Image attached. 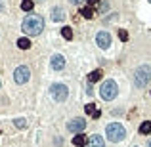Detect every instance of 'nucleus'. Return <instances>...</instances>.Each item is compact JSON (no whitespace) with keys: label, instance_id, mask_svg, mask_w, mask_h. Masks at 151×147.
Returning a JSON list of instances; mask_svg holds the SVG:
<instances>
[{"label":"nucleus","instance_id":"1","mask_svg":"<svg viewBox=\"0 0 151 147\" xmlns=\"http://www.w3.org/2000/svg\"><path fill=\"white\" fill-rule=\"evenodd\" d=\"M21 29H23V32L27 36H38L40 32L44 31V19L40 15H27L23 19Z\"/></svg>","mask_w":151,"mask_h":147},{"label":"nucleus","instance_id":"2","mask_svg":"<svg viewBox=\"0 0 151 147\" xmlns=\"http://www.w3.org/2000/svg\"><path fill=\"white\" fill-rule=\"evenodd\" d=\"M149 80H151V65H140L134 71V84L138 88H144V86H147Z\"/></svg>","mask_w":151,"mask_h":147},{"label":"nucleus","instance_id":"3","mask_svg":"<svg viewBox=\"0 0 151 147\" xmlns=\"http://www.w3.org/2000/svg\"><path fill=\"white\" fill-rule=\"evenodd\" d=\"M105 134L111 141H122L124 136H126V130H124L122 124H119V122H111V124H107Z\"/></svg>","mask_w":151,"mask_h":147},{"label":"nucleus","instance_id":"4","mask_svg":"<svg viewBox=\"0 0 151 147\" xmlns=\"http://www.w3.org/2000/svg\"><path fill=\"white\" fill-rule=\"evenodd\" d=\"M119 94V86L115 80H105V82H101V88H100V96L105 99V101H111L115 99Z\"/></svg>","mask_w":151,"mask_h":147},{"label":"nucleus","instance_id":"5","mask_svg":"<svg viewBox=\"0 0 151 147\" xmlns=\"http://www.w3.org/2000/svg\"><path fill=\"white\" fill-rule=\"evenodd\" d=\"M50 94L52 97L56 99V101H65L67 99V96H69V90H67V86L61 82H56L50 86Z\"/></svg>","mask_w":151,"mask_h":147},{"label":"nucleus","instance_id":"6","mask_svg":"<svg viewBox=\"0 0 151 147\" xmlns=\"http://www.w3.org/2000/svg\"><path fill=\"white\" fill-rule=\"evenodd\" d=\"M13 78H15L17 84H25L27 80L31 78V71H29V67H27V65H19L17 69H15V73H13Z\"/></svg>","mask_w":151,"mask_h":147},{"label":"nucleus","instance_id":"7","mask_svg":"<svg viewBox=\"0 0 151 147\" xmlns=\"http://www.w3.org/2000/svg\"><path fill=\"white\" fill-rule=\"evenodd\" d=\"M67 128H69L71 132H76V134H82V130L86 128V121H84V119H80V117H76V119H73V121H69V124H67Z\"/></svg>","mask_w":151,"mask_h":147},{"label":"nucleus","instance_id":"8","mask_svg":"<svg viewBox=\"0 0 151 147\" xmlns=\"http://www.w3.org/2000/svg\"><path fill=\"white\" fill-rule=\"evenodd\" d=\"M96 42H98V46H100V48H103V50H105V48H109V46H111V34H109L107 31H100L98 34H96Z\"/></svg>","mask_w":151,"mask_h":147},{"label":"nucleus","instance_id":"9","mask_svg":"<svg viewBox=\"0 0 151 147\" xmlns=\"http://www.w3.org/2000/svg\"><path fill=\"white\" fill-rule=\"evenodd\" d=\"M50 65H52V69H56V71H61L63 67H65V58H63L61 54H54L50 59Z\"/></svg>","mask_w":151,"mask_h":147},{"label":"nucleus","instance_id":"10","mask_svg":"<svg viewBox=\"0 0 151 147\" xmlns=\"http://www.w3.org/2000/svg\"><path fill=\"white\" fill-rule=\"evenodd\" d=\"M52 21H56V23H59V21H65V10H63L61 6H56L54 10H52Z\"/></svg>","mask_w":151,"mask_h":147},{"label":"nucleus","instance_id":"11","mask_svg":"<svg viewBox=\"0 0 151 147\" xmlns=\"http://www.w3.org/2000/svg\"><path fill=\"white\" fill-rule=\"evenodd\" d=\"M88 145L90 147H105V143H103V138H101V136L94 134V136L88 138Z\"/></svg>","mask_w":151,"mask_h":147},{"label":"nucleus","instance_id":"12","mask_svg":"<svg viewBox=\"0 0 151 147\" xmlns=\"http://www.w3.org/2000/svg\"><path fill=\"white\" fill-rule=\"evenodd\" d=\"M101 75H103V73H101V69H98V71H92V73L88 75V84H92V82H98V80L101 78Z\"/></svg>","mask_w":151,"mask_h":147},{"label":"nucleus","instance_id":"13","mask_svg":"<svg viewBox=\"0 0 151 147\" xmlns=\"http://www.w3.org/2000/svg\"><path fill=\"white\" fill-rule=\"evenodd\" d=\"M73 143H75L76 147H84L86 145V138H84L82 134H76L75 138H73Z\"/></svg>","mask_w":151,"mask_h":147},{"label":"nucleus","instance_id":"14","mask_svg":"<svg viewBox=\"0 0 151 147\" xmlns=\"http://www.w3.org/2000/svg\"><path fill=\"white\" fill-rule=\"evenodd\" d=\"M17 46L21 48V50H29V48H31V40L23 36V38H19V40H17Z\"/></svg>","mask_w":151,"mask_h":147},{"label":"nucleus","instance_id":"15","mask_svg":"<svg viewBox=\"0 0 151 147\" xmlns=\"http://www.w3.org/2000/svg\"><path fill=\"white\" fill-rule=\"evenodd\" d=\"M140 134H151V121L142 122V126H140Z\"/></svg>","mask_w":151,"mask_h":147},{"label":"nucleus","instance_id":"16","mask_svg":"<svg viewBox=\"0 0 151 147\" xmlns=\"http://www.w3.org/2000/svg\"><path fill=\"white\" fill-rule=\"evenodd\" d=\"M33 8H35V2H33V0H21V10H25V12H31Z\"/></svg>","mask_w":151,"mask_h":147},{"label":"nucleus","instance_id":"17","mask_svg":"<svg viewBox=\"0 0 151 147\" xmlns=\"http://www.w3.org/2000/svg\"><path fill=\"white\" fill-rule=\"evenodd\" d=\"M61 36H63V38H67V40H71V38H73V29H71V27H63V29H61Z\"/></svg>","mask_w":151,"mask_h":147},{"label":"nucleus","instance_id":"18","mask_svg":"<svg viewBox=\"0 0 151 147\" xmlns=\"http://www.w3.org/2000/svg\"><path fill=\"white\" fill-rule=\"evenodd\" d=\"M80 13H82V17H86V19H90V17H92V15H94V8H82L80 10Z\"/></svg>","mask_w":151,"mask_h":147},{"label":"nucleus","instance_id":"19","mask_svg":"<svg viewBox=\"0 0 151 147\" xmlns=\"http://www.w3.org/2000/svg\"><path fill=\"white\" fill-rule=\"evenodd\" d=\"M13 124H15L17 128H21V130H23V128L27 126V121H25V119H15V121H13Z\"/></svg>","mask_w":151,"mask_h":147},{"label":"nucleus","instance_id":"20","mask_svg":"<svg viewBox=\"0 0 151 147\" xmlns=\"http://www.w3.org/2000/svg\"><path fill=\"white\" fill-rule=\"evenodd\" d=\"M84 111H86V113H90V115H94V113L98 111V109H96V105H94V103H86Z\"/></svg>","mask_w":151,"mask_h":147},{"label":"nucleus","instance_id":"21","mask_svg":"<svg viewBox=\"0 0 151 147\" xmlns=\"http://www.w3.org/2000/svg\"><path fill=\"white\" fill-rule=\"evenodd\" d=\"M119 38L122 40V42H126V40H128V32H126L124 29H120V31H119Z\"/></svg>","mask_w":151,"mask_h":147},{"label":"nucleus","instance_id":"22","mask_svg":"<svg viewBox=\"0 0 151 147\" xmlns=\"http://www.w3.org/2000/svg\"><path fill=\"white\" fill-rule=\"evenodd\" d=\"M100 12L101 13H107V12H109V4H107V2H103V4L100 6Z\"/></svg>","mask_w":151,"mask_h":147},{"label":"nucleus","instance_id":"23","mask_svg":"<svg viewBox=\"0 0 151 147\" xmlns=\"http://www.w3.org/2000/svg\"><path fill=\"white\" fill-rule=\"evenodd\" d=\"M117 17H119V13H111V15H109V17H107L105 21H107V23H113V21L117 19Z\"/></svg>","mask_w":151,"mask_h":147},{"label":"nucleus","instance_id":"24","mask_svg":"<svg viewBox=\"0 0 151 147\" xmlns=\"http://www.w3.org/2000/svg\"><path fill=\"white\" fill-rule=\"evenodd\" d=\"M98 2H100V0H88V4H90V8H92V6H98Z\"/></svg>","mask_w":151,"mask_h":147},{"label":"nucleus","instance_id":"25","mask_svg":"<svg viewBox=\"0 0 151 147\" xmlns=\"http://www.w3.org/2000/svg\"><path fill=\"white\" fill-rule=\"evenodd\" d=\"M69 2H73V4H80V2H84V0H69Z\"/></svg>","mask_w":151,"mask_h":147},{"label":"nucleus","instance_id":"26","mask_svg":"<svg viewBox=\"0 0 151 147\" xmlns=\"http://www.w3.org/2000/svg\"><path fill=\"white\" fill-rule=\"evenodd\" d=\"M147 147H151V141H149V143H147Z\"/></svg>","mask_w":151,"mask_h":147},{"label":"nucleus","instance_id":"27","mask_svg":"<svg viewBox=\"0 0 151 147\" xmlns=\"http://www.w3.org/2000/svg\"><path fill=\"white\" fill-rule=\"evenodd\" d=\"M37 2H44V0H37Z\"/></svg>","mask_w":151,"mask_h":147},{"label":"nucleus","instance_id":"28","mask_svg":"<svg viewBox=\"0 0 151 147\" xmlns=\"http://www.w3.org/2000/svg\"><path fill=\"white\" fill-rule=\"evenodd\" d=\"M149 2H151V0H149Z\"/></svg>","mask_w":151,"mask_h":147}]
</instances>
